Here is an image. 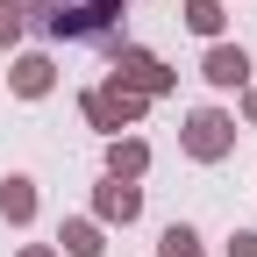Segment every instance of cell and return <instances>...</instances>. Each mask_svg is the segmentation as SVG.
<instances>
[{
	"label": "cell",
	"instance_id": "obj_1",
	"mask_svg": "<svg viewBox=\"0 0 257 257\" xmlns=\"http://www.w3.org/2000/svg\"><path fill=\"white\" fill-rule=\"evenodd\" d=\"M128 0H43L36 29L50 43H114V22H121Z\"/></svg>",
	"mask_w": 257,
	"mask_h": 257
},
{
	"label": "cell",
	"instance_id": "obj_2",
	"mask_svg": "<svg viewBox=\"0 0 257 257\" xmlns=\"http://www.w3.org/2000/svg\"><path fill=\"white\" fill-rule=\"evenodd\" d=\"M236 114L229 107H214V100H200V107H186V121H179V150L193 157V165H221V157H236Z\"/></svg>",
	"mask_w": 257,
	"mask_h": 257
},
{
	"label": "cell",
	"instance_id": "obj_3",
	"mask_svg": "<svg viewBox=\"0 0 257 257\" xmlns=\"http://www.w3.org/2000/svg\"><path fill=\"white\" fill-rule=\"evenodd\" d=\"M107 79L114 86H128V93H143V100H165V93H179V72L157 50H143V43H107Z\"/></svg>",
	"mask_w": 257,
	"mask_h": 257
},
{
	"label": "cell",
	"instance_id": "obj_4",
	"mask_svg": "<svg viewBox=\"0 0 257 257\" xmlns=\"http://www.w3.org/2000/svg\"><path fill=\"white\" fill-rule=\"evenodd\" d=\"M79 114H86V128H100V136H121V128H143L150 100L128 93V86H114V79H100V86L79 93Z\"/></svg>",
	"mask_w": 257,
	"mask_h": 257
},
{
	"label": "cell",
	"instance_id": "obj_5",
	"mask_svg": "<svg viewBox=\"0 0 257 257\" xmlns=\"http://www.w3.org/2000/svg\"><path fill=\"white\" fill-rule=\"evenodd\" d=\"M200 79H207L214 93H243V86L257 79V57H250L243 43L221 36V43H207V50H200Z\"/></svg>",
	"mask_w": 257,
	"mask_h": 257
},
{
	"label": "cell",
	"instance_id": "obj_6",
	"mask_svg": "<svg viewBox=\"0 0 257 257\" xmlns=\"http://www.w3.org/2000/svg\"><path fill=\"white\" fill-rule=\"evenodd\" d=\"M93 221H100V229H136L143 221V186L100 172V186H93Z\"/></svg>",
	"mask_w": 257,
	"mask_h": 257
},
{
	"label": "cell",
	"instance_id": "obj_7",
	"mask_svg": "<svg viewBox=\"0 0 257 257\" xmlns=\"http://www.w3.org/2000/svg\"><path fill=\"white\" fill-rule=\"evenodd\" d=\"M8 93L15 100H50L57 93V57L50 50H15L8 57Z\"/></svg>",
	"mask_w": 257,
	"mask_h": 257
},
{
	"label": "cell",
	"instance_id": "obj_8",
	"mask_svg": "<svg viewBox=\"0 0 257 257\" xmlns=\"http://www.w3.org/2000/svg\"><path fill=\"white\" fill-rule=\"evenodd\" d=\"M150 165H157V150L136 136V128L107 136V150H100V172H107V179H128V186H143V179H150Z\"/></svg>",
	"mask_w": 257,
	"mask_h": 257
},
{
	"label": "cell",
	"instance_id": "obj_9",
	"mask_svg": "<svg viewBox=\"0 0 257 257\" xmlns=\"http://www.w3.org/2000/svg\"><path fill=\"white\" fill-rule=\"evenodd\" d=\"M36 214H43L36 179H29V172H8V179H0V221H8V229H29Z\"/></svg>",
	"mask_w": 257,
	"mask_h": 257
},
{
	"label": "cell",
	"instance_id": "obj_10",
	"mask_svg": "<svg viewBox=\"0 0 257 257\" xmlns=\"http://www.w3.org/2000/svg\"><path fill=\"white\" fill-rule=\"evenodd\" d=\"M57 250L64 257H107V229L93 214H64L57 221Z\"/></svg>",
	"mask_w": 257,
	"mask_h": 257
},
{
	"label": "cell",
	"instance_id": "obj_11",
	"mask_svg": "<svg viewBox=\"0 0 257 257\" xmlns=\"http://www.w3.org/2000/svg\"><path fill=\"white\" fill-rule=\"evenodd\" d=\"M179 22L200 43H221V36H229V0H179Z\"/></svg>",
	"mask_w": 257,
	"mask_h": 257
},
{
	"label": "cell",
	"instance_id": "obj_12",
	"mask_svg": "<svg viewBox=\"0 0 257 257\" xmlns=\"http://www.w3.org/2000/svg\"><path fill=\"white\" fill-rule=\"evenodd\" d=\"M157 257H200V229H193V221H165Z\"/></svg>",
	"mask_w": 257,
	"mask_h": 257
},
{
	"label": "cell",
	"instance_id": "obj_13",
	"mask_svg": "<svg viewBox=\"0 0 257 257\" xmlns=\"http://www.w3.org/2000/svg\"><path fill=\"white\" fill-rule=\"evenodd\" d=\"M22 29H29V22H22V8H8V0H0V50H8V57L22 50Z\"/></svg>",
	"mask_w": 257,
	"mask_h": 257
},
{
	"label": "cell",
	"instance_id": "obj_14",
	"mask_svg": "<svg viewBox=\"0 0 257 257\" xmlns=\"http://www.w3.org/2000/svg\"><path fill=\"white\" fill-rule=\"evenodd\" d=\"M221 257H257V229H229L221 236Z\"/></svg>",
	"mask_w": 257,
	"mask_h": 257
},
{
	"label": "cell",
	"instance_id": "obj_15",
	"mask_svg": "<svg viewBox=\"0 0 257 257\" xmlns=\"http://www.w3.org/2000/svg\"><path fill=\"white\" fill-rule=\"evenodd\" d=\"M236 100H243V107H236V114H243V128H257V79H250V86L236 93Z\"/></svg>",
	"mask_w": 257,
	"mask_h": 257
},
{
	"label": "cell",
	"instance_id": "obj_16",
	"mask_svg": "<svg viewBox=\"0 0 257 257\" xmlns=\"http://www.w3.org/2000/svg\"><path fill=\"white\" fill-rule=\"evenodd\" d=\"M15 257H64V250H57V243H22Z\"/></svg>",
	"mask_w": 257,
	"mask_h": 257
},
{
	"label": "cell",
	"instance_id": "obj_17",
	"mask_svg": "<svg viewBox=\"0 0 257 257\" xmlns=\"http://www.w3.org/2000/svg\"><path fill=\"white\" fill-rule=\"evenodd\" d=\"M8 8H22V22H36V8H43V0H8Z\"/></svg>",
	"mask_w": 257,
	"mask_h": 257
}]
</instances>
